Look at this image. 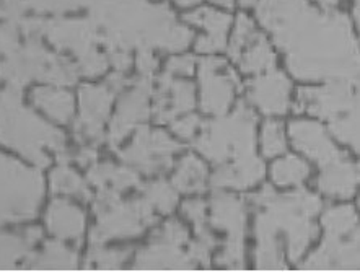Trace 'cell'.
<instances>
[{"label":"cell","mask_w":360,"mask_h":272,"mask_svg":"<svg viewBox=\"0 0 360 272\" xmlns=\"http://www.w3.org/2000/svg\"><path fill=\"white\" fill-rule=\"evenodd\" d=\"M256 22L284 54L289 74L305 84H357L359 44L352 18L311 0H258Z\"/></svg>","instance_id":"1"},{"label":"cell","mask_w":360,"mask_h":272,"mask_svg":"<svg viewBox=\"0 0 360 272\" xmlns=\"http://www.w3.org/2000/svg\"><path fill=\"white\" fill-rule=\"evenodd\" d=\"M246 201L255 209L256 268L281 271L302 261L320 235V225L315 222L323 210L320 194L302 186L282 194L264 184Z\"/></svg>","instance_id":"2"},{"label":"cell","mask_w":360,"mask_h":272,"mask_svg":"<svg viewBox=\"0 0 360 272\" xmlns=\"http://www.w3.org/2000/svg\"><path fill=\"white\" fill-rule=\"evenodd\" d=\"M90 18L106 51L184 53L194 39L191 27L179 22L167 4L152 0H100L90 8Z\"/></svg>","instance_id":"3"},{"label":"cell","mask_w":360,"mask_h":272,"mask_svg":"<svg viewBox=\"0 0 360 272\" xmlns=\"http://www.w3.org/2000/svg\"><path fill=\"white\" fill-rule=\"evenodd\" d=\"M0 143L44 168L53 162H69L67 137L58 127L23 105L22 90L7 85L0 91Z\"/></svg>","instance_id":"4"},{"label":"cell","mask_w":360,"mask_h":272,"mask_svg":"<svg viewBox=\"0 0 360 272\" xmlns=\"http://www.w3.org/2000/svg\"><path fill=\"white\" fill-rule=\"evenodd\" d=\"M258 112L248 103L236 101L224 116L202 121L194 148L212 167L243 163L258 157Z\"/></svg>","instance_id":"5"},{"label":"cell","mask_w":360,"mask_h":272,"mask_svg":"<svg viewBox=\"0 0 360 272\" xmlns=\"http://www.w3.org/2000/svg\"><path fill=\"white\" fill-rule=\"evenodd\" d=\"M292 110L300 116L325 121L329 134L339 145L359 152V98L356 84L325 82L308 84L297 91Z\"/></svg>","instance_id":"6"},{"label":"cell","mask_w":360,"mask_h":272,"mask_svg":"<svg viewBox=\"0 0 360 272\" xmlns=\"http://www.w3.org/2000/svg\"><path fill=\"white\" fill-rule=\"evenodd\" d=\"M320 225L325 232L321 245L303 256L298 269L357 271L359 219L351 204H339L321 210Z\"/></svg>","instance_id":"7"},{"label":"cell","mask_w":360,"mask_h":272,"mask_svg":"<svg viewBox=\"0 0 360 272\" xmlns=\"http://www.w3.org/2000/svg\"><path fill=\"white\" fill-rule=\"evenodd\" d=\"M96 222L90 233V245H108L116 240L137 238L155 225L157 212L141 194L124 199L110 189L96 191L94 196Z\"/></svg>","instance_id":"8"},{"label":"cell","mask_w":360,"mask_h":272,"mask_svg":"<svg viewBox=\"0 0 360 272\" xmlns=\"http://www.w3.org/2000/svg\"><path fill=\"white\" fill-rule=\"evenodd\" d=\"M44 189L39 170L13 157L0 155V227L36 219Z\"/></svg>","instance_id":"9"},{"label":"cell","mask_w":360,"mask_h":272,"mask_svg":"<svg viewBox=\"0 0 360 272\" xmlns=\"http://www.w3.org/2000/svg\"><path fill=\"white\" fill-rule=\"evenodd\" d=\"M209 225L215 232L224 233L220 253L215 258L219 268L245 269L246 237H248L250 204L231 191H215L207 201Z\"/></svg>","instance_id":"10"},{"label":"cell","mask_w":360,"mask_h":272,"mask_svg":"<svg viewBox=\"0 0 360 272\" xmlns=\"http://www.w3.org/2000/svg\"><path fill=\"white\" fill-rule=\"evenodd\" d=\"M196 74L200 111L209 117L227 115L243 90V82L233 65L219 54L204 56L198 60Z\"/></svg>","instance_id":"11"},{"label":"cell","mask_w":360,"mask_h":272,"mask_svg":"<svg viewBox=\"0 0 360 272\" xmlns=\"http://www.w3.org/2000/svg\"><path fill=\"white\" fill-rule=\"evenodd\" d=\"M183 145L168 132L150 129L146 124L132 132L131 142L117 148L121 162L132 167L146 176H158L173 168L174 155L181 152Z\"/></svg>","instance_id":"12"},{"label":"cell","mask_w":360,"mask_h":272,"mask_svg":"<svg viewBox=\"0 0 360 272\" xmlns=\"http://www.w3.org/2000/svg\"><path fill=\"white\" fill-rule=\"evenodd\" d=\"M285 127L289 143L308 163L316 165L318 170H325L349 157V153L329 134L328 127L315 117H295Z\"/></svg>","instance_id":"13"},{"label":"cell","mask_w":360,"mask_h":272,"mask_svg":"<svg viewBox=\"0 0 360 272\" xmlns=\"http://www.w3.org/2000/svg\"><path fill=\"white\" fill-rule=\"evenodd\" d=\"M152 115V80L139 79L129 82V85L124 90L120 91L117 106L115 117L110 122L106 141L111 148L121 147V143L127 137L132 136V132L146 124V121Z\"/></svg>","instance_id":"14"},{"label":"cell","mask_w":360,"mask_h":272,"mask_svg":"<svg viewBox=\"0 0 360 272\" xmlns=\"http://www.w3.org/2000/svg\"><path fill=\"white\" fill-rule=\"evenodd\" d=\"M117 91L108 84H85L79 93V116L74 122V134L82 145H98L106 138L105 124L110 117Z\"/></svg>","instance_id":"15"},{"label":"cell","mask_w":360,"mask_h":272,"mask_svg":"<svg viewBox=\"0 0 360 272\" xmlns=\"http://www.w3.org/2000/svg\"><path fill=\"white\" fill-rule=\"evenodd\" d=\"M292 80L281 69L250 77L243 84L245 101L266 117H281L292 111Z\"/></svg>","instance_id":"16"},{"label":"cell","mask_w":360,"mask_h":272,"mask_svg":"<svg viewBox=\"0 0 360 272\" xmlns=\"http://www.w3.org/2000/svg\"><path fill=\"white\" fill-rule=\"evenodd\" d=\"M41 38H48L58 53H70L75 60L100 49L101 34L89 18H41Z\"/></svg>","instance_id":"17"},{"label":"cell","mask_w":360,"mask_h":272,"mask_svg":"<svg viewBox=\"0 0 360 272\" xmlns=\"http://www.w3.org/2000/svg\"><path fill=\"white\" fill-rule=\"evenodd\" d=\"M196 85L189 79L169 75L167 72L157 79L152 89V115L158 124H169L176 117L193 112L196 108Z\"/></svg>","instance_id":"18"},{"label":"cell","mask_w":360,"mask_h":272,"mask_svg":"<svg viewBox=\"0 0 360 272\" xmlns=\"http://www.w3.org/2000/svg\"><path fill=\"white\" fill-rule=\"evenodd\" d=\"M183 22L188 27L200 28L202 34L194 39V51L202 56H217L227 49L229 34L233 25V17L224 10L212 7H196L186 13Z\"/></svg>","instance_id":"19"},{"label":"cell","mask_w":360,"mask_h":272,"mask_svg":"<svg viewBox=\"0 0 360 272\" xmlns=\"http://www.w3.org/2000/svg\"><path fill=\"white\" fill-rule=\"evenodd\" d=\"M132 269L188 271L198 269V266L188 254V246L169 245L165 241L150 238L147 246L137 251Z\"/></svg>","instance_id":"20"},{"label":"cell","mask_w":360,"mask_h":272,"mask_svg":"<svg viewBox=\"0 0 360 272\" xmlns=\"http://www.w3.org/2000/svg\"><path fill=\"white\" fill-rule=\"evenodd\" d=\"M44 224L48 232L56 240L79 241L86 228V215L79 205L65 197L53 199L44 214Z\"/></svg>","instance_id":"21"},{"label":"cell","mask_w":360,"mask_h":272,"mask_svg":"<svg viewBox=\"0 0 360 272\" xmlns=\"http://www.w3.org/2000/svg\"><path fill=\"white\" fill-rule=\"evenodd\" d=\"M359 186V167L349 155L325 170H318L316 188L321 196L346 202L356 196Z\"/></svg>","instance_id":"22"},{"label":"cell","mask_w":360,"mask_h":272,"mask_svg":"<svg viewBox=\"0 0 360 272\" xmlns=\"http://www.w3.org/2000/svg\"><path fill=\"white\" fill-rule=\"evenodd\" d=\"M86 181H89L90 188H95L96 191L110 189V191H115L117 194H124L131 189H139V186H141V173H137L126 163L116 165L112 162H95L94 165L89 167Z\"/></svg>","instance_id":"23"},{"label":"cell","mask_w":360,"mask_h":272,"mask_svg":"<svg viewBox=\"0 0 360 272\" xmlns=\"http://www.w3.org/2000/svg\"><path fill=\"white\" fill-rule=\"evenodd\" d=\"M210 171L207 162L196 153H186L173 168L169 183L179 194L200 196L210 188Z\"/></svg>","instance_id":"24"},{"label":"cell","mask_w":360,"mask_h":272,"mask_svg":"<svg viewBox=\"0 0 360 272\" xmlns=\"http://www.w3.org/2000/svg\"><path fill=\"white\" fill-rule=\"evenodd\" d=\"M34 108L58 124H69L75 116V98L64 86L43 85L32 90Z\"/></svg>","instance_id":"25"},{"label":"cell","mask_w":360,"mask_h":272,"mask_svg":"<svg viewBox=\"0 0 360 272\" xmlns=\"http://www.w3.org/2000/svg\"><path fill=\"white\" fill-rule=\"evenodd\" d=\"M79 253L65 241H46L41 250H33L23 261V269L34 271H70L79 268Z\"/></svg>","instance_id":"26"},{"label":"cell","mask_w":360,"mask_h":272,"mask_svg":"<svg viewBox=\"0 0 360 272\" xmlns=\"http://www.w3.org/2000/svg\"><path fill=\"white\" fill-rule=\"evenodd\" d=\"M243 75L255 77L276 67V48L267 34L258 32L233 60Z\"/></svg>","instance_id":"27"},{"label":"cell","mask_w":360,"mask_h":272,"mask_svg":"<svg viewBox=\"0 0 360 272\" xmlns=\"http://www.w3.org/2000/svg\"><path fill=\"white\" fill-rule=\"evenodd\" d=\"M41 228L27 227L20 232H0V269H12L23 263L41 241Z\"/></svg>","instance_id":"28"},{"label":"cell","mask_w":360,"mask_h":272,"mask_svg":"<svg viewBox=\"0 0 360 272\" xmlns=\"http://www.w3.org/2000/svg\"><path fill=\"white\" fill-rule=\"evenodd\" d=\"M311 165L302 155L284 153V155L272 158L269 167V178L272 186L294 189L302 186L310 178Z\"/></svg>","instance_id":"29"},{"label":"cell","mask_w":360,"mask_h":272,"mask_svg":"<svg viewBox=\"0 0 360 272\" xmlns=\"http://www.w3.org/2000/svg\"><path fill=\"white\" fill-rule=\"evenodd\" d=\"M49 188L58 196L77 197L85 202L94 199L89 181L75 168L67 165V162H58V167L51 171Z\"/></svg>","instance_id":"30"},{"label":"cell","mask_w":360,"mask_h":272,"mask_svg":"<svg viewBox=\"0 0 360 272\" xmlns=\"http://www.w3.org/2000/svg\"><path fill=\"white\" fill-rule=\"evenodd\" d=\"M258 147L262 158H276L284 155L289 147L287 127L279 117H266L259 126Z\"/></svg>","instance_id":"31"},{"label":"cell","mask_w":360,"mask_h":272,"mask_svg":"<svg viewBox=\"0 0 360 272\" xmlns=\"http://www.w3.org/2000/svg\"><path fill=\"white\" fill-rule=\"evenodd\" d=\"M139 191H141V196L152 205V209L162 215L172 214L179 202V193L174 189L173 184L160 178L148 183H141Z\"/></svg>","instance_id":"32"},{"label":"cell","mask_w":360,"mask_h":272,"mask_svg":"<svg viewBox=\"0 0 360 272\" xmlns=\"http://www.w3.org/2000/svg\"><path fill=\"white\" fill-rule=\"evenodd\" d=\"M132 250L127 246H108L90 245L86 254V268L96 269H120L131 259Z\"/></svg>","instance_id":"33"},{"label":"cell","mask_w":360,"mask_h":272,"mask_svg":"<svg viewBox=\"0 0 360 272\" xmlns=\"http://www.w3.org/2000/svg\"><path fill=\"white\" fill-rule=\"evenodd\" d=\"M233 30H231V34L229 36V43H227V53H229V59L233 63L236 59V56L240 54V51L245 48L246 44L250 43V39L259 32L258 27H256V22L251 17H248L246 13H240L238 17L233 18Z\"/></svg>","instance_id":"34"},{"label":"cell","mask_w":360,"mask_h":272,"mask_svg":"<svg viewBox=\"0 0 360 272\" xmlns=\"http://www.w3.org/2000/svg\"><path fill=\"white\" fill-rule=\"evenodd\" d=\"M100 0H27L28 8L34 13L63 15L80 8H91Z\"/></svg>","instance_id":"35"},{"label":"cell","mask_w":360,"mask_h":272,"mask_svg":"<svg viewBox=\"0 0 360 272\" xmlns=\"http://www.w3.org/2000/svg\"><path fill=\"white\" fill-rule=\"evenodd\" d=\"M150 238L160 240V241H165V243L176 245V246H188L189 243L188 228L184 227L183 222H179V220H174V219L158 225V227L153 230Z\"/></svg>","instance_id":"36"},{"label":"cell","mask_w":360,"mask_h":272,"mask_svg":"<svg viewBox=\"0 0 360 272\" xmlns=\"http://www.w3.org/2000/svg\"><path fill=\"white\" fill-rule=\"evenodd\" d=\"M200 126H202V119L198 115H193V112H188V115H183L176 117L169 122V131L172 134L181 142H193L196 136L199 134Z\"/></svg>","instance_id":"37"},{"label":"cell","mask_w":360,"mask_h":272,"mask_svg":"<svg viewBox=\"0 0 360 272\" xmlns=\"http://www.w3.org/2000/svg\"><path fill=\"white\" fill-rule=\"evenodd\" d=\"M179 209H181L183 219H186L188 222H191L194 228L202 227V225L209 224L207 220L209 204L200 196H191L184 199L181 205H179Z\"/></svg>","instance_id":"38"},{"label":"cell","mask_w":360,"mask_h":272,"mask_svg":"<svg viewBox=\"0 0 360 272\" xmlns=\"http://www.w3.org/2000/svg\"><path fill=\"white\" fill-rule=\"evenodd\" d=\"M196 70H198V59L194 58L193 54H184V53L173 54L172 58L168 59L167 67H165V72H167V74L181 77V79H191L193 75H196Z\"/></svg>","instance_id":"39"},{"label":"cell","mask_w":360,"mask_h":272,"mask_svg":"<svg viewBox=\"0 0 360 272\" xmlns=\"http://www.w3.org/2000/svg\"><path fill=\"white\" fill-rule=\"evenodd\" d=\"M136 69L139 77L153 79L158 70V59L152 49H139L136 56Z\"/></svg>","instance_id":"40"},{"label":"cell","mask_w":360,"mask_h":272,"mask_svg":"<svg viewBox=\"0 0 360 272\" xmlns=\"http://www.w3.org/2000/svg\"><path fill=\"white\" fill-rule=\"evenodd\" d=\"M30 12L27 0H0V20L20 22Z\"/></svg>","instance_id":"41"},{"label":"cell","mask_w":360,"mask_h":272,"mask_svg":"<svg viewBox=\"0 0 360 272\" xmlns=\"http://www.w3.org/2000/svg\"><path fill=\"white\" fill-rule=\"evenodd\" d=\"M106 54H108V60H110V65L115 67V72H122V74H126V72L131 69L132 58L129 51L111 49V51H106Z\"/></svg>","instance_id":"42"},{"label":"cell","mask_w":360,"mask_h":272,"mask_svg":"<svg viewBox=\"0 0 360 272\" xmlns=\"http://www.w3.org/2000/svg\"><path fill=\"white\" fill-rule=\"evenodd\" d=\"M96 157H98V152L95 145H82L80 150L74 155V160L77 165L89 168L96 162Z\"/></svg>","instance_id":"43"},{"label":"cell","mask_w":360,"mask_h":272,"mask_svg":"<svg viewBox=\"0 0 360 272\" xmlns=\"http://www.w3.org/2000/svg\"><path fill=\"white\" fill-rule=\"evenodd\" d=\"M174 5H178L179 8H196L200 5L202 0H173Z\"/></svg>","instance_id":"44"},{"label":"cell","mask_w":360,"mask_h":272,"mask_svg":"<svg viewBox=\"0 0 360 272\" xmlns=\"http://www.w3.org/2000/svg\"><path fill=\"white\" fill-rule=\"evenodd\" d=\"M209 2L215 5V7L222 8V10H231L235 7L236 0H209Z\"/></svg>","instance_id":"45"},{"label":"cell","mask_w":360,"mask_h":272,"mask_svg":"<svg viewBox=\"0 0 360 272\" xmlns=\"http://www.w3.org/2000/svg\"><path fill=\"white\" fill-rule=\"evenodd\" d=\"M311 2H315V5L321 8H338L341 0H311Z\"/></svg>","instance_id":"46"},{"label":"cell","mask_w":360,"mask_h":272,"mask_svg":"<svg viewBox=\"0 0 360 272\" xmlns=\"http://www.w3.org/2000/svg\"><path fill=\"white\" fill-rule=\"evenodd\" d=\"M256 2H258V0H238V4L241 5V7L243 8H250V7H255L256 5Z\"/></svg>","instance_id":"47"}]
</instances>
